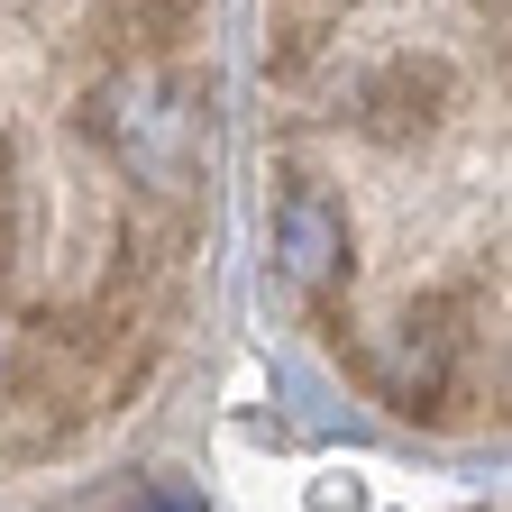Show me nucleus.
Wrapping results in <instances>:
<instances>
[{
  "label": "nucleus",
  "instance_id": "2",
  "mask_svg": "<svg viewBox=\"0 0 512 512\" xmlns=\"http://www.w3.org/2000/svg\"><path fill=\"white\" fill-rule=\"evenodd\" d=\"M458 348H467L458 302H412L394 330L366 348V375H375V394H384V403L430 412V403H448V384H458Z\"/></svg>",
  "mask_w": 512,
  "mask_h": 512
},
{
  "label": "nucleus",
  "instance_id": "1",
  "mask_svg": "<svg viewBox=\"0 0 512 512\" xmlns=\"http://www.w3.org/2000/svg\"><path fill=\"white\" fill-rule=\"evenodd\" d=\"M92 138L101 156L128 174V183H147V192H183L192 174H202V92H192L183 74H165V64H128V74H110L92 92Z\"/></svg>",
  "mask_w": 512,
  "mask_h": 512
},
{
  "label": "nucleus",
  "instance_id": "4",
  "mask_svg": "<svg viewBox=\"0 0 512 512\" xmlns=\"http://www.w3.org/2000/svg\"><path fill=\"white\" fill-rule=\"evenodd\" d=\"M439 110H448V64H421V55H394V64H375L357 83V128L384 138V147L439 128Z\"/></svg>",
  "mask_w": 512,
  "mask_h": 512
},
{
  "label": "nucleus",
  "instance_id": "3",
  "mask_svg": "<svg viewBox=\"0 0 512 512\" xmlns=\"http://www.w3.org/2000/svg\"><path fill=\"white\" fill-rule=\"evenodd\" d=\"M348 211L330 202V192H320V183H284L275 192V275L302 293V302H330L339 284H348Z\"/></svg>",
  "mask_w": 512,
  "mask_h": 512
}]
</instances>
